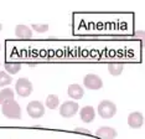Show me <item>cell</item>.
I'll return each instance as SVG.
<instances>
[{"label": "cell", "mask_w": 145, "mask_h": 139, "mask_svg": "<svg viewBox=\"0 0 145 139\" xmlns=\"http://www.w3.org/2000/svg\"><path fill=\"white\" fill-rule=\"evenodd\" d=\"M1 112L6 118L10 119L21 118V108L15 99H11V101H8L4 104H1Z\"/></svg>", "instance_id": "obj_1"}, {"label": "cell", "mask_w": 145, "mask_h": 139, "mask_svg": "<svg viewBox=\"0 0 145 139\" xmlns=\"http://www.w3.org/2000/svg\"><path fill=\"white\" fill-rule=\"evenodd\" d=\"M117 113V106L112 101H102L98 106V114L103 119H109Z\"/></svg>", "instance_id": "obj_2"}, {"label": "cell", "mask_w": 145, "mask_h": 139, "mask_svg": "<svg viewBox=\"0 0 145 139\" xmlns=\"http://www.w3.org/2000/svg\"><path fill=\"white\" fill-rule=\"evenodd\" d=\"M15 89L20 97H29L32 92V83L27 78H19L15 83Z\"/></svg>", "instance_id": "obj_3"}, {"label": "cell", "mask_w": 145, "mask_h": 139, "mask_svg": "<svg viewBox=\"0 0 145 139\" xmlns=\"http://www.w3.org/2000/svg\"><path fill=\"white\" fill-rule=\"evenodd\" d=\"M26 111H27V114L34 119H39L45 114L44 104L39 101H31L30 103L27 104V107H26Z\"/></svg>", "instance_id": "obj_4"}, {"label": "cell", "mask_w": 145, "mask_h": 139, "mask_svg": "<svg viewBox=\"0 0 145 139\" xmlns=\"http://www.w3.org/2000/svg\"><path fill=\"white\" fill-rule=\"evenodd\" d=\"M83 85L87 87L88 89H92V91H97V89H101L103 87V81L98 75L94 73H89L86 75L83 78Z\"/></svg>", "instance_id": "obj_5"}, {"label": "cell", "mask_w": 145, "mask_h": 139, "mask_svg": "<svg viewBox=\"0 0 145 139\" xmlns=\"http://www.w3.org/2000/svg\"><path fill=\"white\" fill-rule=\"evenodd\" d=\"M78 111V103L74 101H67L61 104L60 107V114L63 118H71L77 113Z\"/></svg>", "instance_id": "obj_6"}, {"label": "cell", "mask_w": 145, "mask_h": 139, "mask_svg": "<svg viewBox=\"0 0 145 139\" xmlns=\"http://www.w3.org/2000/svg\"><path fill=\"white\" fill-rule=\"evenodd\" d=\"M80 117L84 123H92L95 118V111L92 106H84L80 111Z\"/></svg>", "instance_id": "obj_7"}, {"label": "cell", "mask_w": 145, "mask_h": 139, "mask_svg": "<svg viewBox=\"0 0 145 139\" xmlns=\"http://www.w3.org/2000/svg\"><path fill=\"white\" fill-rule=\"evenodd\" d=\"M128 124H129V127L134 129L140 128L144 124V115L140 112H133L128 117Z\"/></svg>", "instance_id": "obj_8"}, {"label": "cell", "mask_w": 145, "mask_h": 139, "mask_svg": "<svg viewBox=\"0 0 145 139\" xmlns=\"http://www.w3.org/2000/svg\"><path fill=\"white\" fill-rule=\"evenodd\" d=\"M95 135H97L98 138H101V139H114L115 137H117V130L113 129L112 127L103 125V127L97 129Z\"/></svg>", "instance_id": "obj_9"}, {"label": "cell", "mask_w": 145, "mask_h": 139, "mask_svg": "<svg viewBox=\"0 0 145 139\" xmlns=\"http://www.w3.org/2000/svg\"><path fill=\"white\" fill-rule=\"evenodd\" d=\"M84 94V89L81 87L80 85H70L68 87V96L72 98V99H81Z\"/></svg>", "instance_id": "obj_10"}, {"label": "cell", "mask_w": 145, "mask_h": 139, "mask_svg": "<svg viewBox=\"0 0 145 139\" xmlns=\"http://www.w3.org/2000/svg\"><path fill=\"white\" fill-rule=\"evenodd\" d=\"M15 35L20 39H30L32 37V30L26 25H18L15 28Z\"/></svg>", "instance_id": "obj_11"}, {"label": "cell", "mask_w": 145, "mask_h": 139, "mask_svg": "<svg viewBox=\"0 0 145 139\" xmlns=\"http://www.w3.org/2000/svg\"><path fill=\"white\" fill-rule=\"evenodd\" d=\"M124 70V65L119 64V62H112V64L108 65V71L112 76H119L121 75Z\"/></svg>", "instance_id": "obj_12"}, {"label": "cell", "mask_w": 145, "mask_h": 139, "mask_svg": "<svg viewBox=\"0 0 145 139\" xmlns=\"http://www.w3.org/2000/svg\"><path fill=\"white\" fill-rule=\"evenodd\" d=\"M14 91L10 88H4L0 91V104H4L5 102L14 99Z\"/></svg>", "instance_id": "obj_13"}, {"label": "cell", "mask_w": 145, "mask_h": 139, "mask_svg": "<svg viewBox=\"0 0 145 139\" xmlns=\"http://www.w3.org/2000/svg\"><path fill=\"white\" fill-rule=\"evenodd\" d=\"M60 104V99L56 94H50L46 98V106L48 109H56Z\"/></svg>", "instance_id": "obj_14"}, {"label": "cell", "mask_w": 145, "mask_h": 139, "mask_svg": "<svg viewBox=\"0 0 145 139\" xmlns=\"http://www.w3.org/2000/svg\"><path fill=\"white\" fill-rule=\"evenodd\" d=\"M5 70H6V73L15 75L21 70V64H18V62H6Z\"/></svg>", "instance_id": "obj_15"}, {"label": "cell", "mask_w": 145, "mask_h": 139, "mask_svg": "<svg viewBox=\"0 0 145 139\" xmlns=\"http://www.w3.org/2000/svg\"><path fill=\"white\" fill-rule=\"evenodd\" d=\"M12 82V78L9 73H6L5 71H0V87H5L9 86Z\"/></svg>", "instance_id": "obj_16"}, {"label": "cell", "mask_w": 145, "mask_h": 139, "mask_svg": "<svg viewBox=\"0 0 145 139\" xmlns=\"http://www.w3.org/2000/svg\"><path fill=\"white\" fill-rule=\"evenodd\" d=\"M32 29L35 30V31H37V32H46L48 30V25H46V24H42V25H40V24H34L32 25Z\"/></svg>", "instance_id": "obj_17"}, {"label": "cell", "mask_w": 145, "mask_h": 139, "mask_svg": "<svg viewBox=\"0 0 145 139\" xmlns=\"http://www.w3.org/2000/svg\"><path fill=\"white\" fill-rule=\"evenodd\" d=\"M76 130H77V132H80V133L91 134V132H89V130H87V129H84V128H76Z\"/></svg>", "instance_id": "obj_18"}, {"label": "cell", "mask_w": 145, "mask_h": 139, "mask_svg": "<svg viewBox=\"0 0 145 139\" xmlns=\"http://www.w3.org/2000/svg\"><path fill=\"white\" fill-rule=\"evenodd\" d=\"M1 29H3V25H1V24H0V31H1Z\"/></svg>", "instance_id": "obj_19"}]
</instances>
